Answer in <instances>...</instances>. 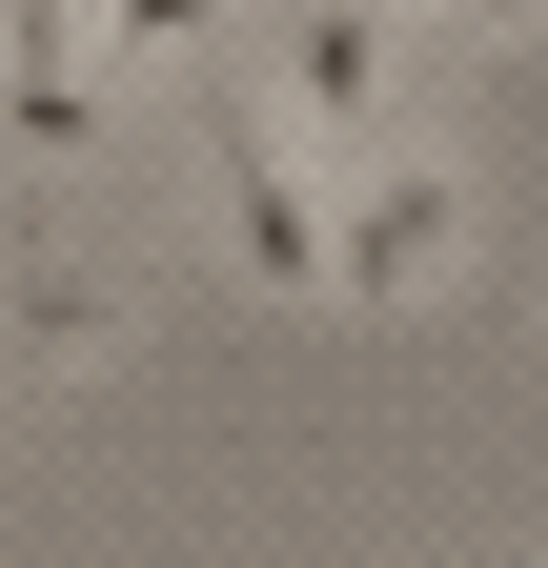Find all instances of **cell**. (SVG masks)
<instances>
[{"mask_svg":"<svg viewBox=\"0 0 548 568\" xmlns=\"http://www.w3.org/2000/svg\"><path fill=\"white\" fill-rule=\"evenodd\" d=\"M447 21H467V41H528V21H548V0H447Z\"/></svg>","mask_w":548,"mask_h":568,"instance_id":"cell-7","label":"cell"},{"mask_svg":"<svg viewBox=\"0 0 548 568\" xmlns=\"http://www.w3.org/2000/svg\"><path fill=\"white\" fill-rule=\"evenodd\" d=\"M224 41V0H102V61H203Z\"/></svg>","mask_w":548,"mask_h":568,"instance_id":"cell-5","label":"cell"},{"mask_svg":"<svg viewBox=\"0 0 548 568\" xmlns=\"http://www.w3.org/2000/svg\"><path fill=\"white\" fill-rule=\"evenodd\" d=\"M244 102H264V122H305V142H366V122H386V0H305L285 61H264Z\"/></svg>","mask_w":548,"mask_h":568,"instance_id":"cell-3","label":"cell"},{"mask_svg":"<svg viewBox=\"0 0 548 568\" xmlns=\"http://www.w3.org/2000/svg\"><path fill=\"white\" fill-rule=\"evenodd\" d=\"M447 244H467V163H366L325 203V305H406Z\"/></svg>","mask_w":548,"mask_h":568,"instance_id":"cell-2","label":"cell"},{"mask_svg":"<svg viewBox=\"0 0 548 568\" xmlns=\"http://www.w3.org/2000/svg\"><path fill=\"white\" fill-rule=\"evenodd\" d=\"M0 142H21V163H82V142H102L82 0H0Z\"/></svg>","mask_w":548,"mask_h":568,"instance_id":"cell-4","label":"cell"},{"mask_svg":"<svg viewBox=\"0 0 548 568\" xmlns=\"http://www.w3.org/2000/svg\"><path fill=\"white\" fill-rule=\"evenodd\" d=\"M82 345H102V305H82L61 264H21V366H82Z\"/></svg>","mask_w":548,"mask_h":568,"instance_id":"cell-6","label":"cell"},{"mask_svg":"<svg viewBox=\"0 0 548 568\" xmlns=\"http://www.w3.org/2000/svg\"><path fill=\"white\" fill-rule=\"evenodd\" d=\"M203 183H224V244H244V284H325V203H305V163H285V122H264L244 82L203 102Z\"/></svg>","mask_w":548,"mask_h":568,"instance_id":"cell-1","label":"cell"}]
</instances>
